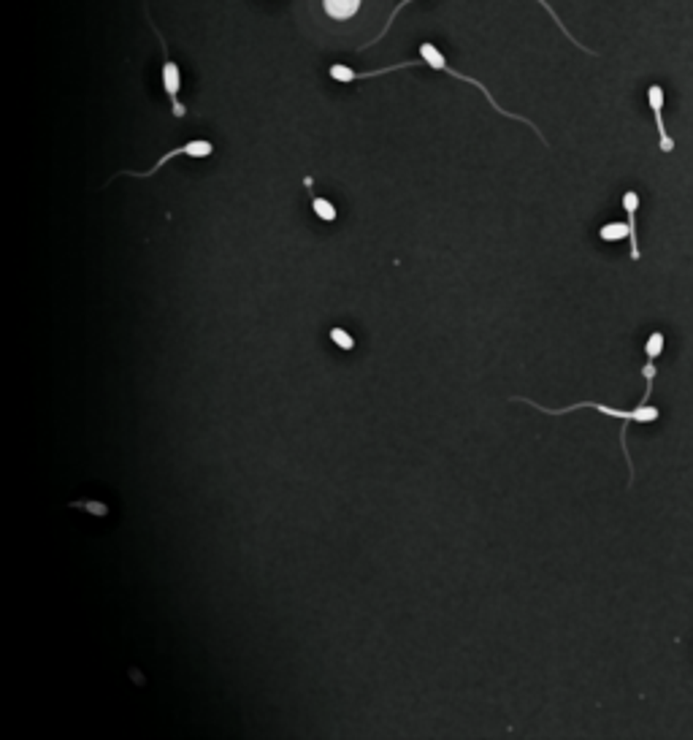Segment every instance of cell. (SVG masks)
I'll return each instance as SVG.
<instances>
[{
	"mask_svg": "<svg viewBox=\"0 0 693 740\" xmlns=\"http://www.w3.org/2000/svg\"><path fill=\"white\" fill-rule=\"evenodd\" d=\"M420 60H423V62L428 65V69H434V71H442V74H447V77H455V79H461V82H466V85L477 87V90H479V93L485 95V101H488V103H491V106H493V109H496L499 114H504V117H510V119H515V122H523V125H528V127H531V130L536 133V136L542 139V144H547V142H544V136H542V130H539V127H536V125H534L531 119H526V117H520V114H512V111H507V109H501V106H499V101L493 98V93H491L488 87H485V85H482L479 79H474V77H466V74L455 71L452 65L447 62V57H444V54H442V52H439V49H436V46H434L431 41H423V44H420Z\"/></svg>",
	"mask_w": 693,
	"mask_h": 740,
	"instance_id": "6da1fadb",
	"label": "cell"
},
{
	"mask_svg": "<svg viewBox=\"0 0 693 740\" xmlns=\"http://www.w3.org/2000/svg\"><path fill=\"white\" fill-rule=\"evenodd\" d=\"M515 401H523V405H531V407H536L539 413H544V415H567V413H575V410H580V407H591V410H596V413H604L607 418H617V421H623V429H626L632 421H637V423H656L658 418H661V410L658 407H650V405H637V410H615V407H607V405H599V401H577V405H569V407H561V410H550V407H542V405H536V401H531V399H526V396H515Z\"/></svg>",
	"mask_w": 693,
	"mask_h": 740,
	"instance_id": "7a4b0ae2",
	"label": "cell"
},
{
	"mask_svg": "<svg viewBox=\"0 0 693 740\" xmlns=\"http://www.w3.org/2000/svg\"><path fill=\"white\" fill-rule=\"evenodd\" d=\"M147 20H150L152 33L158 36L160 49H163V93H166V95H168V101H171V111H174V117H184V114H187V106L179 101V90H182V74H179V65L171 60L168 46H166V38H163V33L155 28V22H152L150 12H147Z\"/></svg>",
	"mask_w": 693,
	"mask_h": 740,
	"instance_id": "3957f363",
	"label": "cell"
},
{
	"mask_svg": "<svg viewBox=\"0 0 693 740\" xmlns=\"http://www.w3.org/2000/svg\"><path fill=\"white\" fill-rule=\"evenodd\" d=\"M182 155H187V158H212L215 155V144L212 142H206V139H192V142H187V144H182V147H176V150H171V152H166L150 171H119V174H114V177H133V179H147V177H152V174H158L168 160H174V158H182Z\"/></svg>",
	"mask_w": 693,
	"mask_h": 740,
	"instance_id": "277c9868",
	"label": "cell"
},
{
	"mask_svg": "<svg viewBox=\"0 0 693 740\" xmlns=\"http://www.w3.org/2000/svg\"><path fill=\"white\" fill-rule=\"evenodd\" d=\"M420 65H426V62L423 60H404L398 65H390V69H379V71H353L350 65L333 62L330 69H328V74L336 82H358V79H374V77H382V74H390V71H401V69H420Z\"/></svg>",
	"mask_w": 693,
	"mask_h": 740,
	"instance_id": "5b68a950",
	"label": "cell"
},
{
	"mask_svg": "<svg viewBox=\"0 0 693 740\" xmlns=\"http://www.w3.org/2000/svg\"><path fill=\"white\" fill-rule=\"evenodd\" d=\"M648 103H650V111H653V117H656L661 152H672V150H674V139L669 136L666 125H664V87H661V85H650V87H648Z\"/></svg>",
	"mask_w": 693,
	"mask_h": 740,
	"instance_id": "8992f818",
	"label": "cell"
},
{
	"mask_svg": "<svg viewBox=\"0 0 693 740\" xmlns=\"http://www.w3.org/2000/svg\"><path fill=\"white\" fill-rule=\"evenodd\" d=\"M623 210H626L629 215V228H632V258L640 260L642 252H640V234H637V210H640V193L637 190H629L626 195H623Z\"/></svg>",
	"mask_w": 693,
	"mask_h": 740,
	"instance_id": "52a82bcc",
	"label": "cell"
},
{
	"mask_svg": "<svg viewBox=\"0 0 693 740\" xmlns=\"http://www.w3.org/2000/svg\"><path fill=\"white\" fill-rule=\"evenodd\" d=\"M361 4H363V0H322V9H325V14L330 20L346 22V20H353L361 12Z\"/></svg>",
	"mask_w": 693,
	"mask_h": 740,
	"instance_id": "ba28073f",
	"label": "cell"
},
{
	"mask_svg": "<svg viewBox=\"0 0 693 740\" xmlns=\"http://www.w3.org/2000/svg\"><path fill=\"white\" fill-rule=\"evenodd\" d=\"M599 236H601L604 242H620V239H632V228H629V223H607V226H601Z\"/></svg>",
	"mask_w": 693,
	"mask_h": 740,
	"instance_id": "9c48e42d",
	"label": "cell"
},
{
	"mask_svg": "<svg viewBox=\"0 0 693 740\" xmlns=\"http://www.w3.org/2000/svg\"><path fill=\"white\" fill-rule=\"evenodd\" d=\"M312 210H314V215L322 220V223H333L338 215H336V207L330 204L328 198H322V195H314L312 198Z\"/></svg>",
	"mask_w": 693,
	"mask_h": 740,
	"instance_id": "30bf717a",
	"label": "cell"
},
{
	"mask_svg": "<svg viewBox=\"0 0 693 740\" xmlns=\"http://www.w3.org/2000/svg\"><path fill=\"white\" fill-rule=\"evenodd\" d=\"M536 4H539V6H542V9H544V12H547V14H550V17H552V22H556V25H558V28H561V33H564V36H567V38H569V41H572V44H575V46H577V49H583V52H588V54H596V52H593V49H585V46H583V44H580V41H577V38H575V36H572V33H569V28H567V25H564V20H561V17H558V14H556V9H552V6H550V4H547V0H536Z\"/></svg>",
	"mask_w": 693,
	"mask_h": 740,
	"instance_id": "8fae6325",
	"label": "cell"
},
{
	"mask_svg": "<svg viewBox=\"0 0 693 740\" xmlns=\"http://www.w3.org/2000/svg\"><path fill=\"white\" fill-rule=\"evenodd\" d=\"M412 4H420V0H401V4H398V6H395L393 12H390V17H387V22H385V28L379 30V36H377V38H371V41H369L366 46H361V49H369V46H371V44H377V41H379L382 36H387V30L393 28V22H395V17H398V14H401V12L406 9V6H412Z\"/></svg>",
	"mask_w": 693,
	"mask_h": 740,
	"instance_id": "7c38bea8",
	"label": "cell"
},
{
	"mask_svg": "<svg viewBox=\"0 0 693 740\" xmlns=\"http://www.w3.org/2000/svg\"><path fill=\"white\" fill-rule=\"evenodd\" d=\"M664 333L661 331H653L650 333V340H648V345H645V353H648V361H656L661 353H664Z\"/></svg>",
	"mask_w": 693,
	"mask_h": 740,
	"instance_id": "4fadbf2b",
	"label": "cell"
},
{
	"mask_svg": "<svg viewBox=\"0 0 693 740\" xmlns=\"http://www.w3.org/2000/svg\"><path fill=\"white\" fill-rule=\"evenodd\" d=\"M330 340H333V345H336V348H341V350H346V353H350V350L355 348V340H353V336L346 333L344 328H338V325H336V328H330Z\"/></svg>",
	"mask_w": 693,
	"mask_h": 740,
	"instance_id": "5bb4252c",
	"label": "cell"
},
{
	"mask_svg": "<svg viewBox=\"0 0 693 740\" xmlns=\"http://www.w3.org/2000/svg\"><path fill=\"white\" fill-rule=\"evenodd\" d=\"M68 507H74V510H87L93 515H109V507L103 502H71Z\"/></svg>",
	"mask_w": 693,
	"mask_h": 740,
	"instance_id": "9a60e30c",
	"label": "cell"
}]
</instances>
